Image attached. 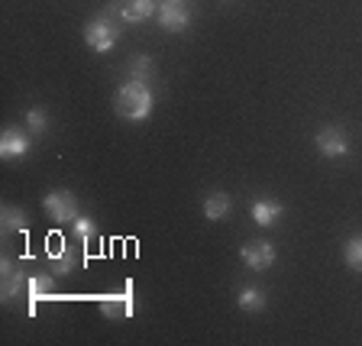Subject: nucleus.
I'll return each instance as SVG.
<instances>
[{"mask_svg":"<svg viewBox=\"0 0 362 346\" xmlns=\"http://www.w3.org/2000/svg\"><path fill=\"white\" fill-rule=\"evenodd\" d=\"M152 107H156V98H152L146 81H127L117 91V98H113V110L120 113L123 120H133V123L149 120Z\"/></svg>","mask_w":362,"mask_h":346,"instance_id":"1","label":"nucleus"},{"mask_svg":"<svg viewBox=\"0 0 362 346\" xmlns=\"http://www.w3.org/2000/svg\"><path fill=\"white\" fill-rule=\"evenodd\" d=\"M117 39H120V26H117V20H113L110 13L94 16V20L84 26V42H88L94 52H110L113 45H117Z\"/></svg>","mask_w":362,"mask_h":346,"instance_id":"2","label":"nucleus"},{"mask_svg":"<svg viewBox=\"0 0 362 346\" xmlns=\"http://www.w3.org/2000/svg\"><path fill=\"white\" fill-rule=\"evenodd\" d=\"M42 211L52 224H75L78 220V197L65 188L49 191V195L42 197Z\"/></svg>","mask_w":362,"mask_h":346,"instance_id":"3","label":"nucleus"},{"mask_svg":"<svg viewBox=\"0 0 362 346\" xmlns=\"http://www.w3.org/2000/svg\"><path fill=\"white\" fill-rule=\"evenodd\" d=\"M240 259L246 269L252 272H265L275 265V246H272L269 240H249L246 246L240 249Z\"/></svg>","mask_w":362,"mask_h":346,"instance_id":"4","label":"nucleus"},{"mask_svg":"<svg viewBox=\"0 0 362 346\" xmlns=\"http://www.w3.org/2000/svg\"><path fill=\"white\" fill-rule=\"evenodd\" d=\"M317 149H320V156H327V158H343L349 152L346 129L343 127H324L320 133H317Z\"/></svg>","mask_w":362,"mask_h":346,"instance_id":"5","label":"nucleus"},{"mask_svg":"<svg viewBox=\"0 0 362 346\" xmlns=\"http://www.w3.org/2000/svg\"><path fill=\"white\" fill-rule=\"evenodd\" d=\"M158 23H162L168 33L188 30V23H191L188 4H181V0H162V7H158Z\"/></svg>","mask_w":362,"mask_h":346,"instance_id":"6","label":"nucleus"},{"mask_svg":"<svg viewBox=\"0 0 362 346\" xmlns=\"http://www.w3.org/2000/svg\"><path fill=\"white\" fill-rule=\"evenodd\" d=\"M0 275H4V301H16L23 292H26V272L23 265H16L13 259H4L0 263Z\"/></svg>","mask_w":362,"mask_h":346,"instance_id":"7","label":"nucleus"},{"mask_svg":"<svg viewBox=\"0 0 362 346\" xmlns=\"http://www.w3.org/2000/svg\"><path fill=\"white\" fill-rule=\"evenodd\" d=\"M30 152V136L16 127H7L0 133V156L4 158H23Z\"/></svg>","mask_w":362,"mask_h":346,"instance_id":"8","label":"nucleus"},{"mask_svg":"<svg viewBox=\"0 0 362 346\" xmlns=\"http://www.w3.org/2000/svg\"><path fill=\"white\" fill-rule=\"evenodd\" d=\"M156 13H158L156 0H123L120 4V20L123 23H146Z\"/></svg>","mask_w":362,"mask_h":346,"instance_id":"9","label":"nucleus"},{"mask_svg":"<svg viewBox=\"0 0 362 346\" xmlns=\"http://www.w3.org/2000/svg\"><path fill=\"white\" fill-rule=\"evenodd\" d=\"M0 226H4V236H20L30 230V217H26L20 207L7 204V207L0 211Z\"/></svg>","mask_w":362,"mask_h":346,"instance_id":"10","label":"nucleus"},{"mask_svg":"<svg viewBox=\"0 0 362 346\" xmlns=\"http://www.w3.org/2000/svg\"><path fill=\"white\" fill-rule=\"evenodd\" d=\"M104 314L107 317H129V314H136L133 288H127L123 294H107V298H104Z\"/></svg>","mask_w":362,"mask_h":346,"instance_id":"11","label":"nucleus"},{"mask_svg":"<svg viewBox=\"0 0 362 346\" xmlns=\"http://www.w3.org/2000/svg\"><path fill=\"white\" fill-rule=\"evenodd\" d=\"M249 214H252V220H256L259 226H272V224H279L285 207H281V201H252Z\"/></svg>","mask_w":362,"mask_h":346,"instance_id":"12","label":"nucleus"},{"mask_svg":"<svg viewBox=\"0 0 362 346\" xmlns=\"http://www.w3.org/2000/svg\"><path fill=\"white\" fill-rule=\"evenodd\" d=\"M52 275H71V272L78 269V263H84L81 256H78L71 246H62V249H52Z\"/></svg>","mask_w":362,"mask_h":346,"instance_id":"13","label":"nucleus"},{"mask_svg":"<svg viewBox=\"0 0 362 346\" xmlns=\"http://www.w3.org/2000/svg\"><path fill=\"white\" fill-rule=\"evenodd\" d=\"M26 294H30V317H33L36 314L39 298H49V294H52V275H30Z\"/></svg>","mask_w":362,"mask_h":346,"instance_id":"14","label":"nucleus"},{"mask_svg":"<svg viewBox=\"0 0 362 346\" xmlns=\"http://www.w3.org/2000/svg\"><path fill=\"white\" fill-rule=\"evenodd\" d=\"M230 195L226 191H217V195H211V197H204V217L207 220H223L226 214H230Z\"/></svg>","mask_w":362,"mask_h":346,"instance_id":"15","label":"nucleus"},{"mask_svg":"<svg viewBox=\"0 0 362 346\" xmlns=\"http://www.w3.org/2000/svg\"><path fill=\"white\" fill-rule=\"evenodd\" d=\"M240 308L249 311V314H256V311L265 308V294L259 288H243L240 292Z\"/></svg>","mask_w":362,"mask_h":346,"instance_id":"16","label":"nucleus"},{"mask_svg":"<svg viewBox=\"0 0 362 346\" xmlns=\"http://www.w3.org/2000/svg\"><path fill=\"white\" fill-rule=\"evenodd\" d=\"M343 259H346V265L353 272H362V236H353V240L346 243V249H343Z\"/></svg>","mask_w":362,"mask_h":346,"instance_id":"17","label":"nucleus"},{"mask_svg":"<svg viewBox=\"0 0 362 346\" xmlns=\"http://www.w3.org/2000/svg\"><path fill=\"white\" fill-rule=\"evenodd\" d=\"M152 71V59L149 55H136L133 62H129V75H133V81H146Z\"/></svg>","mask_w":362,"mask_h":346,"instance_id":"18","label":"nucleus"},{"mask_svg":"<svg viewBox=\"0 0 362 346\" xmlns=\"http://www.w3.org/2000/svg\"><path fill=\"white\" fill-rule=\"evenodd\" d=\"M75 236H78L81 243H90L94 236H98V224H94L90 217H78V220H75Z\"/></svg>","mask_w":362,"mask_h":346,"instance_id":"19","label":"nucleus"},{"mask_svg":"<svg viewBox=\"0 0 362 346\" xmlns=\"http://www.w3.org/2000/svg\"><path fill=\"white\" fill-rule=\"evenodd\" d=\"M26 123H30L33 133H45V127H49V117H45V110L33 107V110H26Z\"/></svg>","mask_w":362,"mask_h":346,"instance_id":"20","label":"nucleus"}]
</instances>
